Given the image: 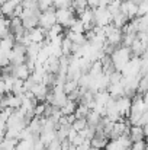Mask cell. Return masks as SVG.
Here are the masks:
<instances>
[{"mask_svg": "<svg viewBox=\"0 0 148 150\" xmlns=\"http://www.w3.org/2000/svg\"><path fill=\"white\" fill-rule=\"evenodd\" d=\"M55 12H57V7H55V6H52L51 9L42 12L41 16H39V26H42V28H45V29H51L55 23H58V22H57V15H55Z\"/></svg>", "mask_w": 148, "mask_h": 150, "instance_id": "cell-1", "label": "cell"}, {"mask_svg": "<svg viewBox=\"0 0 148 150\" xmlns=\"http://www.w3.org/2000/svg\"><path fill=\"white\" fill-rule=\"evenodd\" d=\"M113 21V15L109 12L107 7H96L95 9V22L96 26H105L112 23Z\"/></svg>", "mask_w": 148, "mask_h": 150, "instance_id": "cell-2", "label": "cell"}, {"mask_svg": "<svg viewBox=\"0 0 148 150\" xmlns=\"http://www.w3.org/2000/svg\"><path fill=\"white\" fill-rule=\"evenodd\" d=\"M57 22L61 23L64 28L68 26L70 21L74 18V9L73 7H57Z\"/></svg>", "mask_w": 148, "mask_h": 150, "instance_id": "cell-3", "label": "cell"}, {"mask_svg": "<svg viewBox=\"0 0 148 150\" xmlns=\"http://www.w3.org/2000/svg\"><path fill=\"white\" fill-rule=\"evenodd\" d=\"M131 106H132V98H129V96H121V98H118L116 99V108H118V111H119V114L122 115V117H126V118H129V115H131Z\"/></svg>", "mask_w": 148, "mask_h": 150, "instance_id": "cell-4", "label": "cell"}, {"mask_svg": "<svg viewBox=\"0 0 148 150\" xmlns=\"http://www.w3.org/2000/svg\"><path fill=\"white\" fill-rule=\"evenodd\" d=\"M138 7H140V4L135 3L134 0H123L122 6H121V12L128 15L129 19H134L138 16Z\"/></svg>", "mask_w": 148, "mask_h": 150, "instance_id": "cell-5", "label": "cell"}, {"mask_svg": "<svg viewBox=\"0 0 148 150\" xmlns=\"http://www.w3.org/2000/svg\"><path fill=\"white\" fill-rule=\"evenodd\" d=\"M13 66H15V64H13ZM31 74H32V71H31V69H29V66H28L26 63L13 67V76H15V77H19V79L26 80V79L31 77Z\"/></svg>", "mask_w": 148, "mask_h": 150, "instance_id": "cell-6", "label": "cell"}, {"mask_svg": "<svg viewBox=\"0 0 148 150\" xmlns=\"http://www.w3.org/2000/svg\"><path fill=\"white\" fill-rule=\"evenodd\" d=\"M107 42H109L110 45H115V47L122 45V42H123V31L119 29V28L113 29V31L107 35Z\"/></svg>", "mask_w": 148, "mask_h": 150, "instance_id": "cell-7", "label": "cell"}, {"mask_svg": "<svg viewBox=\"0 0 148 150\" xmlns=\"http://www.w3.org/2000/svg\"><path fill=\"white\" fill-rule=\"evenodd\" d=\"M65 37L67 38H70L74 44H79V45H84L86 42H89V40H87V37H86V34H79V32H73V31H67L65 32Z\"/></svg>", "mask_w": 148, "mask_h": 150, "instance_id": "cell-8", "label": "cell"}, {"mask_svg": "<svg viewBox=\"0 0 148 150\" xmlns=\"http://www.w3.org/2000/svg\"><path fill=\"white\" fill-rule=\"evenodd\" d=\"M107 91L110 92L112 98H115V99H118V98H121V96L125 95V86L122 85V82L121 83H110L109 88H107Z\"/></svg>", "mask_w": 148, "mask_h": 150, "instance_id": "cell-9", "label": "cell"}, {"mask_svg": "<svg viewBox=\"0 0 148 150\" xmlns=\"http://www.w3.org/2000/svg\"><path fill=\"white\" fill-rule=\"evenodd\" d=\"M129 137H131L132 142L144 140V139H145V134H144V128H142V125H131Z\"/></svg>", "mask_w": 148, "mask_h": 150, "instance_id": "cell-10", "label": "cell"}, {"mask_svg": "<svg viewBox=\"0 0 148 150\" xmlns=\"http://www.w3.org/2000/svg\"><path fill=\"white\" fill-rule=\"evenodd\" d=\"M131 19L128 18V15H125L123 12H119V13H116L115 16H113V21H112V23L116 26V28H119V29H122L128 22H129Z\"/></svg>", "mask_w": 148, "mask_h": 150, "instance_id": "cell-11", "label": "cell"}, {"mask_svg": "<svg viewBox=\"0 0 148 150\" xmlns=\"http://www.w3.org/2000/svg\"><path fill=\"white\" fill-rule=\"evenodd\" d=\"M77 106H79V102L68 99L67 102H65V105H64V106H61V112H62L64 115L74 114V112H76V109H77Z\"/></svg>", "mask_w": 148, "mask_h": 150, "instance_id": "cell-12", "label": "cell"}, {"mask_svg": "<svg viewBox=\"0 0 148 150\" xmlns=\"http://www.w3.org/2000/svg\"><path fill=\"white\" fill-rule=\"evenodd\" d=\"M102 115L99 114L97 111H95V109H92L90 112H89V115H87V122H89V125L90 127H96L99 122L102 121Z\"/></svg>", "mask_w": 148, "mask_h": 150, "instance_id": "cell-13", "label": "cell"}, {"mask_svg": "<svg viewBox=\"0 0 148 150\" xmlns=\"http://www.w3.org/2000/svg\"><path fill=\"white\" fill-rule=\"evenodd\" d=\"M102 73H105V71H103V64H102L100 60H96V61L92 64V67H90V70H89V74H90L92 77H97Z\"/></svg>", "mask_w": 148, "mask_h": 150, "instance_id": "cell-14", "label": "cell"}, {"mask_svg": "<svg viewBox=\"0 0 148 150\" xmlns=\"http://www.w3.org/2000/svg\"><path fill=\"white\" fill-rule=\"evenodd\" d=\"M62 29H64V26H62L61 23H55L51 29H48V38L49 40H52V38L61 35V34H62Z\"/></svg>", "mask_w": 148, "mask_h": 150, "instance_id": "cell-15", "label": "cell"}, {"mask_svg": "<svg viewBox=\"0 0 148 150\" xmlns=\"http://www.w3.org/2000/svg\"><path fill=\"white\" fill-rule=\"evenodd\" d=\"M86 127H89V122H87V118H77L74 122H73V128L77 130L79 133L83 131Z\"/></svg>", "mask_w": 148, "mask_h": 150, "instance_id": "cell-16", "label": "cell"}, {"mask_svg": "<svg viewBox=\"0 0 148 150\" xmlns=\"http://www.w3.org/2000/svg\"><path fill=\"white\" fill-rule=\"evenodd\" d=\"M52 6H55V4H54V0H38V7H39L41 12L48 10Z\"/></svg>", "mask_w": 148, "mask_h": 150, "instance_id": "cell-17", "label": "cell"}, {"mask_svg": "<svg viewBox=\"0 0 148 150\" xmlns=\"http://www.w3.org/2000/svg\"><path fill=\"white\" fill-rule=\"evenodd\" d=\"M132 150H148V143L147 140H140V142H134L132 146H131Z\"/></svg>", "mask_w": 148, "mask_h": 150, "instance_id": "cell-18", "label": "cell"}, {"mask_svg": "<svg viewBox=\"0 0 148 150\" xmlns=\"http://www.w3.org/2000/svg\"><path fill=\"white\" fill-rule=\"evenodd\" d=\"M147 13H148V0H142L140 3V7H138V18L145 16Z\"/></svg>", "mask_w": 148, "mask_h": 150, "instance_id": "cell-19", "label": "cell"}, {"mask_svg": "<svg viewBox=\"0 0 148 150\" xmlns=\"http://www.w3.org/2000/svg\"><path fill=\"white\" fill-rule=\"evenodd\" d=\"M45 109H47V102L38 103V105L35 106V117H44Z\"/></svg>", "mask_w": 148, "mask_h": 150, "instance_id": "cell-20", "label": "cell"}, {"mask_svg": "<svg viewBox=\"0 0 148 150\" xmlns=\"http://www.w3.org/2000/svg\"><path fill=\"white\" fill-rule=\"evenodd\" d=\"M47 149H48V150H62V146H61V140L57 137L55 140H52L48 146H47Z\"/></svg>", "mask_w": 148, "mask_h": 150, "instance_id": "cell-21", "label": "cell"}, {"mask_svg": "<svg viewBox=\"0 0 148 150\" xmlns=\"http://www.w3.org/2000/svg\"><path fill=\"white\" fill-rule=\"evenodd\" d=\"M87 4H89V7L96 9V7H99V0H87Z\"/></svg>", "mask_w": 148, "mask_h": 150, "instance_id": "cell-22", "label": "cell"}, {"mask_svg": "<svg viewBox=\"0 0 148 150\" xmlns=\"http://www.w3.org/2000/svg\"><path fill=\"white\" fill-rule=\"evenodd\" d=\"M112 3V0H99V7H107Z\"/></svg>", "mask_w": 148, "mask_h": 150, "instance_id": "cell-23", "label": "cell"}, {"mask_svg": "<svg viewBox=\"0 0 148 150\" xmlns=\"http://www.w3.org/2000/svg\"><path fill=\"white\" fill-rule=\"evenodd\" d=\"M134 1H135V3H138V4H140V3H141V1H142V0H134Z\"/></svg>", "mask_w": 148, "mask_h": 150, "instance_id": "cell-24", "label": "cell"}]
</instances>
